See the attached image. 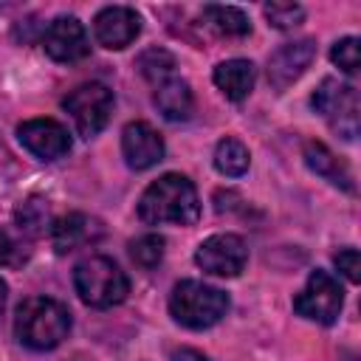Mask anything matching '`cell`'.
Segmentation results:
<instances>
[{"instance_id":"27","label":"cell","mask_w":361,"mask_h":361,"mask_svg":"<svg viewBox=\"0 0 361 361\" xmlns=\"http://www.w3.org/2000/svg\"><path fill=\"white\" fill-rule=\"evenodd\" d=\"M172 361H209V358H206L203 353L192 350V347H180V350L172 353Z\"/></svg>"},{"instance_id":"9","label":"cell","mask_w":361,"mask_h":361,"mask_svg":"<svg viewBox=\"0 0 361 361\" xmlns=\"http://www.w3.org/2000/svg\"><path fill=\"white\" fill-rule=\"evenodd\" d=\"M42 48L56 62H76L87 56L90 42L85 25L76 17H56L42 31Z\"/></svg>"},{"instance_id":"25","label":"cell","mask_w":361,"mask_h":361,"mask_svg":"<svg viewBox=\"0 0 361 361\" xmlns=\"http://www.w3.org/2000/svg\"><path fill=\"white\" fill-rule=\"evenodd\" d=\"M25 259H28V251L17 240H11L6 231H0V265L3 268H17Z\"/></svg>"},{"instance_id":"4","label":"cell","mask_w":361,"mask_h":361,"mask_svg":"<svg viewBox=\"0 0 361 361\" xmlns=\"http://www.w3.org/2000/svg\"><path fill=\"white\" fill-rule=\"evenodd\" d=\"M169 313L178 324L189 330H206L214 327L228 313V296L197 279H183L172 288Z\"/></svg>"},{"instance_id":"15","label":"cell","mask_w":361,"mask_h":361,"mask_svg":"<svg viewBox=\"0 0 361 361\" xmlns=\"http://www.w3.org/2000/svg\"><path fill=\"white\" fill-rule=\"evenodd\" d=\"M305 164L319 175L324 178L327 183L344 189V192H355V183H353V175L347 169L344 161H338L322 141H307L305 144Z\"/></svg>"},{"instance_id":"10","label":"cell","mask_w":361,"mask_h":361,"mask_svg":"<svg viewBox=\"0 0 361 361\" xmlns=\"http://www.w3.org/2000/svg\"><path fill=\"white\" fill-rule=\"evenodd\" d=\"M17 138H20V144L31 155H37L42 161L62 158L71 149L68 130L59 121H54V118H31V121H23L17 127Z\"/></svg>"},{"instance_id":"21","label":"cell","mask_w":361,"mask_h":361,"mask_svg":"<svg viewBox=\"0 0 361 361\" xmlns=\"http://www.w3.org/2000/svg\"><path fill=\"white\" fill-rule=\"evenodd\" d=\"M138 71H141V76L149 82V85H164L166 79H172V73H175V56L169 54V51H164V48H147L141 56H138Z\"/></svg>"},{"instance_id":"11","label":"cell","mask_w":361,"mask_h":361,"mask_svg":"<svg viewBox=\"0 0 361 361\" xmlns=\"http://www.w3.org/2000/svg\"><path fill=\"white\" fill-rule=\"evenodd\" d=\"M138 31H141V17L130 6H107L93 20V34H96L99 45H104L110 51L127 48L138 37Z\"/></svg>"},{"instance_id":"14","label":"cell","mask_w":361,"mask_h":361,"mask_svg":"<svg viewBox=\"0 0 361 361\" xmlns=\"http://www.w3.org/2000/svg\"><path fill=\"white\" fill-rule=\"evenodd\" d=\"M99 237H102V223L87 214H79V212H71L51 226V243H54L56 254L76 251Z\"/></svg>"},{"instance_id":"12","label":"cell","mask_w":361,"mask_h":361,"mask_svg":"<svg viewBox=\"0 0 361 361\" xmlns=\"http://www.w3.org/2000/svg\"><path fill=\"white\" fill-rule=\"evenodd\" d=\"M316 56V42L313 39H299V42H285L282 48H276L268 56V82L276 90H285L288 85H293L307 65Z\"/></svg>"},{"instance_id":"28","label":"cell","mask_w":361,"mask_h":361,"mask_svg":"<svg viewBox=\"0 0 361 361\" xmlns=\"http://www.w3.org/2000/svg\"><path fill=\"white\" fill-rule=\"evenodd\" d=\"M6 293H8V288H6V282L0 279V316H3V307H6Z\"/></svg>"},{"instance_id":"18","label":"cell","mask_w":361,"mask_h":361,"mask_svg":"<svg viewBox=\"0 0 361 361\" xmlns=\"http://www.w3.org/2000/svg\"><path fill=\"white\" fill-rule=\"evenodd\" d=\"M203 20L220 37H245V34H251L248 17L234 6H217V3L203 6Z\"/></svg>"},{"instance_id":"17","label":"cell","mask_w":361,"mask_h":361,"mask_svg":"<svg viewBox=\"0 0 361 361\" xmlns=\"http://www.w3.org/2000/svg\"><path fill=\"white\" fill-rule=\"evenodd\" d=\"M155 107L169 121H186L192 116V107H195L189 85L183 79H175V76L166 79L164 85L155 87Z\"/></svg>"},{"instance_id":"2","label":"cell","mask_w":361,"mask_h":361,"mask_svg":"<svg viewBox=\"0 0 361 361\" xmlns=\"http://www.w3.org/2000/svg\"><path fill=\"white\" fill-rule=\"evenodd\" d=\"M71 330V313L62 302L48 296H31L17 307L14 333L17 341L31 350H54Z\"/></svg>"},{"instance_id":"5","label":"cell","mask_w":361,"mask_h":361,"mask_svg":"<svg viewBox=\"0 0 361 361\" xmlns=\"http://www.w3.org/2000/svg\"><path fill=\"white\" fill-rule=\"evenodd\" d=\"M310 104L319 116L330 121V127L353 141L358 135V90L338 79H322V85L313 90Z\"/></svg>"},{"instance_id":"24","label":"cell","mask_w":361,"mask_h":361,"mask_svg":"<svg viewBox=\"0 0 361 361\" xmlns=\"http://www.w3.org/2000/svg\"><path fill=\"white\" fill-rule=\"evenodd\" d=\"M330 59L333 65H338L344 73H355L358 71V39L355 37H344L330 48Z\"/></svg>"},{"instance_id":"8","label":"cell","mask_w":361,"mask_h":361,"mask_svg":"<svg viewBox=\"0 0 361 361\" xmlns=\"http://www.w3.org/2000/svg\"><path fill=\"white\" fill-rule=\"evenodd\" d=\"M195 262L212 276H240L248 262V248L237 234H212L195 251Z\"/></svg>"},{"instance_id":"7","label":"cell","mask_w":361,"mask_h":361,"mask_svg":"<svg viewBox=\"0 0 361 361\" xmlns=\"http://www.w3.org/2000/svg\"><path fill=\"white\" fill-rule=\"evenodd\" d=\"M341 302H344V290L341 285L327 274V271H313L305 282V288L293 296V310L302 319L319 322V324H333L341 313Z\"/></svg>"},{"instance_id":"3","label":"cell","mask_w":361,"mask_h":361,"mask_svg":"<svg viewBox=\"0 0 361 361\" xmlns=\"http://www.w3.org/2000/svg\"><path fill=\"white\" fill-rule=\"evenodd\" d=\"M73 288H76L79 299L90 307H113V305L124 302L130 293V282H127L124 271L110 257H102V254L85 257L82 262H76Z\"/></svg>"},{"instance_id":"19","label":"cell","mask_w":361,"mask_h":361,"mask_svg":"<svg viewBox=\"0 0 361 361\" xmlns=\"http://www.w3.org/2000/svg\"><path fill=\"white\" fill-rule=\"evenodd\" d=\"M14 223H17V228L25 234V237H42L45 231H51V206H48V200L45 197H28V200H23L20 206H17V212H14Z\"/></svg>"},{"instance_id":"20","label":"cell","mask_w":361,"mask_h":361,"mask_svg":"<svg viewBox=\"0 0 361 361\" xmlns=\"http://www.w3.org/2000/svg\"><path fill=\"white\" fill-rule=\"evenodd\" d=\"M248 161H251L248 147H245L240 138L226 135L223 141H217V147H214V166H217L220 175H226V178H240V175L248 169Z\"/></svg>"},{"instance_id":"23","label":"cell","mask_w":361,"mask_h":361,"mask_svg":"<svg viewBox=\"0 0 361 361\" xmlns=\"http://www.w3.org/2000/svg\"><path fill=\"white\" fill-rule=\"evenodd\" d=\"M262 11H265L268 25H274L279 31H288L305 20V8L299 3H268Z\"/></svg>"},{"instance_id":"6","label":"cell","mask_w":361,"mask_h":361,"mask_svg":"<svg viewBox=\"0 0 361 361\" xmlns=\"http://www.w3.org/2000/svg\"><path fill=\"white\" fill-rule=\"evenodd\" d=\"M62 107L71 113V118L76 124V133L82 138H93L110 121V113H113V90L107 85H102V82L79 85L71 96H65Z\"/></svg>"},{"instance_id":"16","label":"cell","mask_w":361,"mask_h":361,"mask_svg":"<svg viewBox=\"0 0 361 361\" xmlns=\"http://www.w3.org/2000/svg\"><path fill=\"white\" fill-rule=\"evenodd\" d=\"M212 79H214V85L220 87V93L226 99L243 102L251 93V87H254L257 71H254V65L248 59H226V62H220L214 68Z\"/></svg>"},{"instance_id":"1","label":"cell","mask_w":361,"mask_h":361,"mask_svg":"<svg viewBox=\"0 0 361 361\" xmlns=\"http://www.w3.org/2000/svg\"><path fill=\"white\" fill-rule=\"evenodd\" d=\"M138 217L147 226H192L200 217V200L195 192V183L186 175L166 172L158 180H152L141 200H138Z\"/></svg>"},{"instance_id":"22","label":"cell","mask_w":361,"mask_h":361,"mask_svg":"<svg viewBox=\"0 0 361 361\" xmlns=\"http://www.w3.org/2000/svg\"><path fill=\"white\" fill-rule=\"evenodd\" d=\"M130 257L138 268H155L161 259H164V237L158 234H144L138 240L130 243Z\"/></svg>"},{"instance_id":"13","label":"cell","mask_w":361,"mask_h":361,"mask_svg":"<svg viewBox=\"0 0 361 361\" xmlns=\"http://www.w3.org/2000/svg\"><path fill=\"white\" fill-rule=\"evenodd\" d=\"M121 152L127 166L141 172L164 158V138L147 121H130L121 133Z\"/></svg>"},{"instance_id":"26","label":"cell","mask_w":361,"mask_h":361,"mask_svg":"<svg viewBox=\"0 0 361 361\" xmlns=\"http://www.w3.org/2000/svg\"><path fill=\"white\" fill-rule=\"evenodd\" d=\"M333 262H336V268H338L350 282H358V279H361V257H358L355 248H341V251L333 257Z\"/></svg>"}]
</instances>
